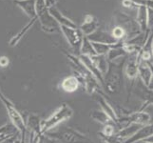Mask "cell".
I'll return each instance as SVG.
<instances>
[{
    "mask_svg": "<svg viewBox=\"0 0 153 143\" xmlns=\"http://www.w3.org/2000/svg\"><path fill=\"white\" fill-rule=\"evenodd\" d=\"M91 118L93 120H95L97 122L101 123L103 125H105V124L111 122L110 118L103 112L102 110H92L91 112Z\"/></svg>",
    "mask_w": 153,
    "mask_h": 143,
    "instance_id": "obj_26",
    "label": "cell"
},
{
    "mask_svg": "<svg viewBox=\"0 0 153 143\" xmlns=\"http://www.w3.org/2000/svg\"><path fill=\"white\" fill-rule=\"evenodd\" d=\"M14 3L28 15L30 19H36V0H14Z\"/></svg>",
    "mask_w": 153,
    "mask_h": 143,
    "instance_id": "obj_16",
    "label": "cell"
},
{
    "mask_svg": "<svg viewBox=\"0 0 153 143\" xmlns=\"http://www.w3.org/2000/svg\"><path fill=\"white\" fill-rule=\"evenodd\" d=\"M93 64L96 66V68L99 70V72L105 76V73H107L108 69V60L107 59L105 55H95L93 56H91Z\"/></svg>",
    "mask_w": 153,
    "mask_h": 143,
    "instance_id": "obj_24",
    "label": "cell"
},
{
    "mask_svg": "<svg viewBox=\"0 0 153 143\" xmlns=\"http://www.w3.org/2000/svg\"><path fill=\"white\" fill-rule=\"evenodd\" d=\"M42 136L40 118L36 115H29L26 122L25 134L20 137L21 143H38Z\"/></svg>",
    "mask_w": 153,
    "mask_h": 143,
    "instance_id": "obj_6",
    "label": "cell"
},
{
    "mask_svg": "<svg viewBox=\"0 0 153 143\" xmlns=\"http://www.w3.org/2000/svg\"><path fill=\"white\" fill-rule=\"evenodd\" d=\"M9 63H10V60L7 56H5V55L0 56V67L6 68L9 65Z\"/></svg>",
    "mask_w": 153,
    "mask_h": 143,
    "instance_id": "obj_33",
    "label": "cell"
},
{
    "mask_svg": "<svg viewBox=\"0 0 153 143\" xmlns=\"http://www.w3.org/2000/svg\"><path fill=\"white\" fill-rule=\"evenodd\" d=\"M123 44H124V41H118L117 43L112 46V48L109 50L107 55H105L108 61L114 62L116 59H118L120 57H124L126 55H128V54L125 52L123 48Z\"/></svg>",
    "mask_w": 153,
    "mask_h": 143,
    "instance_id": "obj_17",
    "label": "cell"
},
{
    "mask_svg": "<svg viewBox=\"0 0 153 143\" xmlns=\"http://www.w3.org/2000/svg\"><path fill=\"white\" fill-rule=\"evenodd\" d=\"M151 48H152V54H153V39H152V43H151Z\"/></svg>",
    "mask_w": 153,
    "mask_h": 143,
    "instance_id": "obj_37",
    "label": "cell"
},
{
    "mask_svg": "<svg viewBox=\"0 0 153 143\" xmlns=\"http://www.w3.org/2000/svg\"><path fill=\"white\" fill-rule=\"evenodd\" d=\"M126 57V56L123 58L121 63L108 61V69L104 76V82L102 86V88H104V90H105L107 93L116 94L120 91L124 73L123 69Z\"/></svg>",
    "mask_w": 153,
    "mask_h": 143,
    "instance_id": "obj_1",
    "label": "cell"
},
{
    "mask_svg": "<svg viewBox=\"0 0 153 143\" xmlns=\"http://www.w3.org/2000/svg\"><path fill=\"white\" fill-rule=\"evenodd\" d=\"M35 21H36V19H31V20H30V22H29L27 25H26L25 27H24L22 30H21L16 35H14L12 39H10V46H12V47L16 46L18 42H19L21 39H22V37L26 34V33H27V31H28L31 27H33V25L34 24Z\"/></svg>",
    "mask_w": 153,
    "mask_h": 143,
    "instance_id": "obj_25",
    "label": "cell"
},
{
    "mask_svg": "<svg viewBox=\"0 0 153 143\" xmlns=\"http://www.w3.org/2000/svg\"><path fill=\"white\" fill-rule=\"evenodd\" d=\"M78 57H79V59L81 60V62L83 63V64L85 65V67L88 69V71L96 78V80L100 83V85H101V87H102L103 86V82H104V76L99 72V70L96 68V66L93 64L91 56L85 55H80Z\"/></svg>",
    "mask_w": 153,
    "mask_h": 143,
    "instance_id": "obj_12",
    "label": "cell"
},
{
    "mask_svg": "<svg viewBox=\"0 0 153 143\" xmlns=\"http://www.w3.org/2000/svg\"><path fill=\"white\" fill-rule=\"evenodd\" d=\"M0 100L2 101L5 108L7 110V114L9 115L10 122L14 126V128L17 130V132L20 135V137H22L26 131V122L23 116L21 115L17 108L15 107V105L8 97H5L1 91H0Z\"/></svg>",
    "mask_w": 153,
    "mask_h": 143,
    "instance_id": "obj_5",
    "label": "cell"
},
{
    "mask_svg": "<svg viewBox=\"0 0 153 143\" xmlns=\"http://www.w3.org/2000/svg\"><path fill=\"white\" fill-rule=\"evenodd\" d=\"M135 143H137V142H135Z\"/></svg>",
    "mask_w": 153,
    "mask_h": 143,
    "instance_id": "obj_38",
    "label": "cell"
},
{
    "mask_svg": "<svg viewBox=\"0 0 153 143\" xmlns=\"http://www.w3.org/2000/svg\"><path fill=\"white\" fill-rule=\"evenodd\" d=\"M116 128H117V127L115 126V124L108 123L104 125L103 131L101 133V136H111L116 135L117 134V131H115Z\"/></svg>",
    "mask_w": 153,
    "mask_h": 143,
    "instance_id": "obj_30",
    "label": "cell"
},
{
    "mask_svg": "<svg viewBox=\"0 0 153 143\" xmlns=\"http://www.w3.org/2000/svg\"><path fill=\"white\" fill-rule=\"evenodd\" d=\"M80 81L76 76H70L64 78L61 82V88L67 93H73L78 90L80 86Z\"/></svg>",
    "mask_w": 153,
    "mask_h": 143,
    "instance_id": "obj_19",
    "label": "cell"
},
{
    "mask_svg": "<svg viewBox=\"0 0 153 143\" xmlns=\"http://www.w3.org/2000/svg\"><path fill=\"white\" fill-rule=\"evenodd\" d=\"M95 94H97V97H95V99H96V101L99 103L100 107H101V110L108 116V118H110V120H111L116 126L117 125V122H118V115L115 113L114 109L111 107V105L107 101V99H105L102 94H99L97 92Z\"/></svg>",
    "mask_w": 153,
    "mask_h": 143,
    "instance_id": "obj_13",
    "label": "cell"
},
{
    "mask_svg": "<svg viewBox=\"0 0 153 143\" xmlns=\"http://www.w3.org/2000/svg\"><path fill=\"white\" fill-rule=\"evenodd\" d=\"M60 31L64 34L68 44L71 45L72 50L76 54L80 55L81 47L83 44V40L85 35L83 34L81 30L77 27H67V26H60Z\"/></svg>",
    "mask_w": 153,
    "mask_h": 143,
    "instance_id": "obj_7",
    "label": "cell"
},
{
    "mask_svg": "<svg viewBox=\"0 0 153 143\" xmlns=\"http://www.w3.org/2000/svg\"><path fill=\"white\" fill-rule=\"evenodd\" d=\"M111 35L113 37L117 40V41H126V31L123 27H121V26L117 25L113 27L112 31H111Z\"/></svg>",
    "mask_w": 153,
    "mask_h": 143,
    "instance_id": "obj_29",
    "label": "cell"
},
{
    "mask_svg": "<svg viewBox=\"0 0 153 143\" xmlns=\"http://www.w3.org/2000/svg\"><path fill=\"white\" fill-rule=\"evenodd\" d=\"M153 76V63L139 59L138 77L146 87H149Z\"/></svg>",
    "mask_w": 153,
    "mask_h": 143,
    "instance_id": "obj_10",
    "label": "cell"
},
{
    "mask_svg": "<svg viewBox=\"0 0 153 143\" xmlns=\"http://www.w3.org/2000/svg\"><path fill=\"white\" fill-rule=\"evenodd\" d=\"M147 27L149 30L153 29V10L147 9Z\"/></svg>",
    "mask_w": 153,
    "mask_h": 143,
    "instance_id": "obj_31",
    "label": "cell"
},
{
    "mask_svg": "<svg viewBox=\"0 0 153 143\" xmlns=\"http://www.w3.org/2000/svg\"><path fill=\"white\" fill-rule=\"evenodd\" d=\"M73 115V110L71 106L64 103L59 106L51 115H50L48 118L41 121V134L45 135L49 132H51L58 126L60 123L70 119Z\"/></svg>",
    "mask_w": 153,
    "mask_h": 143,
    "instance_id": "obj_2",
    "label": "cell"
},
{
    "mask_svg": "<svg viewBox=\"0 0 153 143\" xmlns=\"http://www.w3.org/2000/svg\"><path fill=\"white\" fill-rule=\"evenodd\" d=\"M86 37L91 42H97V43H104L109 45L116 44L118 42L111 35V34L108 33V31H105L101 29H97L94 33L86 36Z\"/></svg>",
    "mask_w": 153,
    "mask_h": 143,
    "instance_id": "obj_11",
    "label": "cell"
},
{
    "mask_svg": "<svg viewBox=\"0 0 153 143\" xmlns=\"http://www.w3.org/2000/svg\"><path fill=\"white\" fill-rule=\"evenodd\" d=\"M122 4H123V6L126 8H135L136 10H137V8H138V6L135 5L132 1H131V0H123Z\"/></svg>",
    "mask_w": 153,
    "mask_h": 143,
    "instance_id": "obj_32",
    "label": "cell"
},
{
    "mask_svg": "<svg viewBox=\"0 0 153 143\" xmlns=\"http://www.w3.org/2000/svg\"><path fill=\"white\" fill-rule=\"evenodd\" d=\"M135 90L137 92V94H138L140 97L143 98L146 101V103L153 104V91H151L149 87H146L141 80L140 82L137 83V87Z\"/></svg>",
    "mask_w": 153,
    "mask_h": 143,
    "instance_id": "obj_23",
    "label": "cell"
},
{
    "mask_svg": "<svg viewBox=\"0 0 153 143\" xmlns=\"http://www.w3.org/2000/svg\"><path fill=\"white\" fill-rule=\"evenodd\" d=\"M149 88L151 90V91H153V76H152V79H151V81H150L149 85Z\"/></svg>",
    "mask_w": 153,
    "mask_h": 143,
    "instance_id": "obj_36",
    "label": "cell"
},
{
    "mask_svg": "<svg viewBox=\"0 0 153 143\" xmlns=\"http://www.w3.org/2000/svg\"><path fill=\"white\" fill-rule=\"evenodd\" d=\"M138 65H139V52H132L126 55L124 63V75L129 80H135L138 77Z\"/></svg>",
    "mask_w": 153,
    "mask_h": 143,
    "instance_id": "obj_9",
    "label": "cell"
},
{
    "mask_svg": "<svg viewBox=\"0 0 153 143\" xmlns=\"http://www.w3.org/2000/svg\"><path fill=\"white\" fill-rule=\"evenodd\" d=\"M49 13L54 20L59 24V26H67V27H77V26L72 22L71 19L64 16L59 10H58L54 6L49 8Z\"/></svg>",
    "mask_w": 153,
    "mask_h": 143,
    "instance_id": "obj_20",
    "label": "cell"
},
{
    "mask_svg": "<svg viewBox=\"0 0 153 143\" xmlns=\"http://www.w3.org/2000/svg\"><path fill=\"white\" fill-rule=\"evenodd\" d=\"M36 19L39 20L41 27L48 33H56L60 31V26L49 13V7L45 0H36Z\"/></svg>",
    "mask_w": 153,
    "mask_h": 143,
    "instance_id": "obj_4",
    "label": "cell"
},
{
    "mask_svg": "<svg viewBox=\"0 0 153 143\" xmlns=\"http://www.w3.org/2000/svg\"><path fill=\"white\" fill-rule=\"evenodd\" d=\"M80 55H88V56H93V55H96L95 51H94V49H93V46L91 44V42L89 41L86 36L84 37V40H83Z\"/></svg>",
    "mask_w": 153,
    "mask_h": 143,
    "instance_id": "obj_27",
    "label": "cell"
},
{
    "mask_svg": "<svg viewBox=\"0 0 153 143\" xmlns=\"http://www.w3.org/2000/svg\"><path fill=\"white\" fill-rule=\"evenodd\" d=\"M142 125L140 124H137V123H130L128 124V126L124 127L123 129H121L117 132V134H116V136H117L119 139H121L123 141L128 139L129 137L133 136L137 132H138L140 129H141Z\"/></svg>",
    "mask_w": 153,
    "mask_h": 143,
    "instance_id": "obj_18",
    "label": "cell"
},
{
    "mask_svg": "<svg viewBox=\"0 0 153 143\" xmlns=\"http://www.w3.org/2000/svg\"><path fill=\"white\" fill-rule=\"evenodd\" d=\"M145 141L149 142V143H153V136H149V137H147V139H146Z\"/></svg>",
    "mask_w": 153,
    "mask_h": 143,
    "instance_id": "obj_35",
    "label": "cell"
},
{
    "mask_svg": "<svg viewBox=\"0 0 153 143\" xmlns=\"http://www.w3.org/2000/svg\"><path fill=\"white\" fill-rule=\"evenodd\" d=\"M126 118H128L130 123H137L142 126L149 124L150 121V115L146 112H143V111H137L135 113L130 114Z\"/></svg>",
    "mask_w": 153,
    "mask_h": 143,
    "instance_id": "obj_22",
    "label": "cell"
},
{
    "mask_svg": "<svg viewBox=\"0 0 153 143\" xmlns=\"http://www.w3.org/2000/svg\"><path fill=\"white\" fill-rule=\"evenodd\" d=\"M45 136L59 143H92L88 136L70 127L56 132H49Z\"/></svg>",
    "mask_w": 153,
    "mask_h": 143,
    "instance_id": "obj_3",
    "label": "cell"
},
{
    "mask_svg": "<svg viewBox=\"0 0 153 143\" xmlns=\"http://www.w3.org/2000/svg\"><path fill=\"white\" fill-rule=\"evenodd\" d=\"M81 31L85 36H88L94 33L97 29H99V21L96 17H94L93 15L87 14L85 18H84V22L80 26Z\"/></svg>",
    "mask_w": 153,
    "mask_h": 143,
    "instance_id": "obj_14",
    "label": "cell"
},
{
    "mask_svg": "<svg viewBox=\"0 0 153 143\" xmlns=\"http://www.w3.org/2000/svg\"><path fill=\"white\" fill-rule=\"evenodd\" d=\"M136 22L138 23L142 33L149 31L147 27V8L145 6H138L137 8V16L135 18Z\"/></svg>",
    "mask_w": 153,
    "mask_h": 143,
    "instance_id": "obj_21",
    "label": "cell"
},
{
    "mask_svg": "<svg viewBox=\"0 0 153 143\" xmlns=\"http://www.w3.org/2000/svg\"><path fill=\"white\" fill-rule=\"evenodd\" d=\"M93 46V49L95 51L96 55H107V54L111 49L112 46L114 45H109V44H104V43H97V42H91Z\"/></svg>",
    "mask_w": 153,
    "mask_h": 143,
    "instance_id": "obj_28",
    "label": "cell"
},
{
    "mask_svg": "<svg viewBox=\"0 0 153 143\" xmlns=\"http://www.w3.org/2000/svg\"><path fill=\"white\" fill-rule=\"evenodd\" d=\"M16 139H17V137L15 135L14 136H10L6 137V139H2L1 141H0V143H14V141Z\"/></svg>",
    "mask_w": 153,
    "mask_h": 143,
    "instance_id": "obj_34",
    "label": "cell"
},
{
    "mask_svg": "<svg viewBox=\"0 0 153 143\" xmlns=\"http://www.w3.org/2000/svg\"><path fill=\"white\" fill-rule=\"evenodd\" d=\"M115 19L117 20V23L119 26L123 27L126 33V40L134 37L137 34L142 33L138 23L136 22V20L132 17H130L125 13H120L116 14Z\"/></svg>",
    "mask_w": 153,
    "mask_h": 143,
    "instance_id": "obj_8",
    "label": "cell"
},
{
    "mask_svg": "<svg viewBox=\"0 0 153 143\" xmlns=\"http://www.w3.org/2000/svg\"><path fill=\"white\" fill-rule=\"evenodd\" d=\"M153 136V123L152 124H146L141 127V129L137 133L129 137L128 139L125 140L123 143H135L141 140H145L147 137Z\"/></svg>",
    "mask_w": 153,
    "mask_h": 143,
    "instance_id": "obj_15",
    "label": "cell"
}]
</instances>
